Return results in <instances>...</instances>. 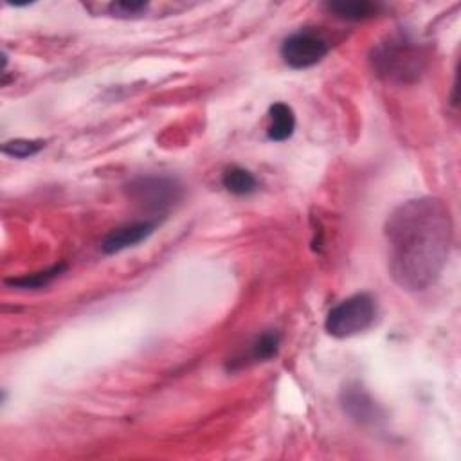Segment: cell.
Returning <instances> with one entry per match:
<instances>
[{
  "label": "cell",
  "mask_w": 461,
  "mask_h": 461,
  "mask_svg": "<svg viewBox=\"0 0 461 461\" xmlns=\"http://www.w3.org/2000/svg\"><path fill=\"white\" fill-rule=\"evenodd\" d=\"M328 50H330L328 41L321 34L310 29H303L286 36L279 49L283 61L295 70H303L317 65L319 61L324 59Z\"/></svg>",
  "instance_id": "5b68a950"
},
{
  "label": "cell",
  "mask_w": 461,
  "mask_h": 461,
  "mask_svg": "<svg viewBox=\"0 0 461 461\" xmlns=\"http://www.w3.org/2000/svg\"><path fill=\"white\" fill-rule=\"evenodd\" d=\"M339 400L342 411L360 425H371L382 418L380 407L358 382L346 384L340 391Z\"/></svg>",
  "instance_id": "8992f818"
},
{
  "label": "cell",
  "mask_w": 461,
  "mask_h": 461,
  "mask_svg": "<svg viewBox=\"0 0 461 461\" xmlns=\"http://www.w3.org/2000/svg\"><path fill=\"white\" fill-rule=\"evenodd\" d=\"M155 229H157L155 220H140V221L121 225L108 232V236L101 243V250L104 254H117L128 247H135L146 241Z\"/></svg>",
  "instance_id": "52a82bcc"
},
{
  "label": "cell",
  "mask_w": 461,
  "mask_h": 461,
  "mask_svg": "<svg viewBox=\"0 0 461 461\" xmlns=\"http://www.w3.org/2000/svg\"><path fill=\"white\" fill-rule=\"evenodd\" d=\"M376 315L375 299L366 294H355L335 304L324 321L326 331L335 339H348L367 330Z\"/></svg>",
  "instance_id": "3957f363"
},
{
  "label": "cell",
  "mask_w": 461,
  "mask_h": 461,
  "mask_svg": "<svg viewBox=\"0 0 461 461\" xmlns=\"http://www.w3.org/2000/svg\"><path fill=\"white\" fill-rule=\"evenodd\" d=\"M126 196L153 214H164L182 198V185L176 178L166 175H140L124 185Z\"/></svg>",
  "instance_id": "7a4b0ae2"
},
{
  "label": "cell",
  "mask_w": 461,
  "mask_h": 461,
  "mask_svg": "<svg viewBox=\"0 0 461 461\" xmlns=\"http://www.w3.org/2000/svg\"><path fill=\"white\" fill-rule=\"evenodd\" d=\"M221 185L234 196H249L258 191L256 176L241 166H227L221 173Z\"/></svg>",
  "instance_id": "9c48e42d"
},
{
  "label": "cell",
  "mask_w": 461,
  "mask_h": 461,
  "mask_svg": "<svg viewBox=\"0 0 461 461\" xmlns=\"http://www.w3.org/2000/svg\"><path fill=\"white\" fill-rule=\"evenodd\" d=\"M108 9L113 16L128 18V16H135V14H140L142 11H146L148 2H142V0H117V2H112L108 5Z\"/></svg>",
  "instance_id": "5bb4252c"
},
{
  "label": "cell",
  "mask_w": 461,
  "mask_h": 461,
  "mask_svg": "<svg viewBox=\"0 0 461 461\" xmlns=\"http://www.w3.org/2000/svg\"><path fill=\"white\" fill-rule=\"evenodd\" d=\"M295 113L286 103H274L268 108L267 137L274 142H283L294 135Z\"/></svg>",
  "instance_id": "ba28073f"
},
{
  "label": "cell",
  "mask_w": 461,
  "mask_h": 461,
  "mask_svg": "<svg viewBox=\"0 0 461 461\" xmlns=\"http://www.w3.org/2000/svg\"><path fill=\"white\" fill-rule=\"evenodd\" d=\"M67 270V263H58L52 265L50 268H45L41 272H34V274H25L22 277H11L5 279L7 286L13 288H23V290H38L43 288L47 285H50L58 276H61Z\"/></svg>",
  "instance_id": "8fae6325"
},
{
  "label": "cell",
  "mask_w": 461,
  "mask_h": 461,
  "mask_svg": "<svg viewBox=\"0 0 461 461\" xmlns=\"http://www.w3.org/2000/svg\"><path fill=\"white\" fill-rule=\"evenodd\" d=\"M328 11L333 13L335 16L342 18V20H349V22H360V20H366V18H371L375 16L382 5L380 4H375V2H366V0H351V2H344V0H339V2H328L326 4Z\"/></svg>",
  "instance_id": "30bf717a"
},
{
  "label": "cell",
  "mask_w": 461,
  "mask_h": 461,
  "mask_svg": "<svg viewBox=\"0 0 461 461\" xmlns=\"http://www.w3.org/2000/svg\"><path fill=\"white\" fill-rule=\"evenodd\" d=\"M387 265L405 290L420 292L439 277L452 243V220L438 198L402 203L385 223Z\"/></svg>",
  "instance_id": "6da1fadb"
},
{
  "label": "cell",
  "mask_w": 461,
  "mask_h": 461,
  "mask_svg": "<svg viewBox=\"0 0 461 461\" xmlns=\"http://www.w3.org/2000/svg\"><path fill=\"white\" fill-rule=\"evenodd\" d=\"M373 63L378 74L387 79L411 81L418 77L423 68V54L414 41L407 38H391L376 49Z\"/></svg>",
  "instance_id": "277c9868"
},
{
  "label": "cell",
  "mask_w": 461,
  "mask_h": 461,
  "mask_svg": "<svg viewBox=\"0 0 461 461\" xmlns=\"http://www.w3.org/2000/svg\"><path fill=\"white\" fill-rule=\"evenodd\" d=\"M281 346V335L277 330H267L254 339L249 349V358L252 362H267L277 357Z\"/></svg>",
  "instance_id": "7c38bea8"
},
{
  "label": "cell",
  "mask_w": 461,
  "mask_h": 461,
  "mask_svg": "<svg viewBox=\"0 0 461 461\" xmlns=\"http://www.w3.org/2000/svg\"><path fill=\"white\" fill-rule=\"evenodd\" d=\"M45 148V140H29V139H13L2 144V153L13 158H29L40 153Z\"/></svg>",
  "instance_id": "4fadbf2b"
}]
</instances>
